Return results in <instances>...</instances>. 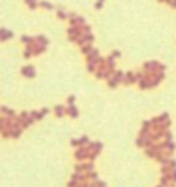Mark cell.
Wrapping results in <instances>:
<instances>
[{"instance_id":"cell-22","label":"cell","mask_w":176,"mask_h":187,"mask_svg":"<svg viewBox=\"0 0 176 187\" xmlns=\"http://www.w3.org/2000/svg\"><path fill=\"white\" fill-rule=\"evenodd\" d=\"M86 179L89 182H94V180H98V174L93 170V172H89V174H86Z\"/></svg>"},{"instance_id":"cell-24","label":"cell","mask_w":176,"mask_h":187,"mask_svg":"<svg viewBox=\"0 0 176 187\" xmlns=\"http://www.w3.org/2000/svg\"><path fill=\"white\" fill-rule=\"evenodd\" d=\"M24 2L28 3V7H29V9H36V7L39 5V3L36 2V0H24Z\"/></svg>"},{"instance_id":"cell-21","label":"cell","mask_w":176,"mask_h":187,"mask_svg":"<svg viewBox=\"0 0 176 187\" xmlns=\"http://www.w3.org/2000/svg\"><path fill=\"white\" fill-rule=\"evenodd\" d=\"M93 48H94V46L91 45V43H86V45H82V46H80V52H82L84 55H89L91 52H93Z\"/></svg>"},{"instance_id":"cell-5","label":"cell","mask_w":176,"mask_h":187,"mask_svg":"<svg viewBox=\"0 0 176 187\" xmlns=\"http://www.w3.org/2000/svg\"><path fill=\"white\" fill-rule=\"evenodd\" d=\"M123 76H125V72L116 71V69H115V72L111 74V77L108 79V86H109V88H116V86H118V84L123 81Z\"/></svg>"},{"instance_id":"cell-29","label":"cell","mask_w":176,"mask_h":187,"mask_svg":"<svg viewBox=\"0 0 176 187\" xmlns=\"http://www.w3.org/2000/svg\"><path fill=\"white\" fill-rule=\"evenodd\" d=\"M103 5H104V0H98V2L94 3V7H96V9H101Z\"/></svg>"},{"instance_id":"cell-20","label":"cell","mask_w":176,"mask_h":187,"mask_svg":"<svg viewBox=\"0 0 176 187\" xmlns=\"http://www.w3.org/2000/svg\"><path fill=\"white\" fill-rule=\"evenodd\" d=\"M21 41L26 43V46H33L36 43V38L34 36H28V35H24V36H21Z\"/></svg>"},{"instance_id":"cell-23","label":"cell","mask_w":176,"mask_h":187,"mask_svg":"<svg viewBox=\"0 0 176 187\" xmlns=\"http://www.w3.org/2000/svg\"><path fill=\"white\" fill-rule=\"evenodd\" d=\"M31 57H34V53H33V46H26V50H24V58H31Z\"/></svg>"},{"instance_id":"cell-10","label":"cell","mask_w":176,"mask_h":187,"mask_svg":"<svg viewBox=\"0 0 176 187\" xmlns=\"http://www.w3.org/2000/svg\"><path fill=\"white\" fill-rule=\"evenodd\" d=\"M99 58H101L99 50H96V48H93V52H91L89 55H86V62H87V64H96L98 65Z\"/></svg>"},{"instance_id":"cell-15","label":"cell","mask_w":176,"mask_h":187,"mask_svg":"<svg viewBox=\"0 0 176 187\" xmlns=\"http://www.w3.org/2000/svg\"><path fill=\"white\" fill-rule=\"evenodd\" d=\"M46 46H48V43H38V45H33V53H34V57L36 55H41L46 50Z\"/></svg>"},{"instance_id":"cell-25","label":"cell","mask_w":176,"mask_h":187,"mask_svg":"<svg viewBox=\"0 0 176 187\" xmlns=\"http://www.w3.org/2000/svg\"><path fill=\"white\" fill-rule=\"evenodd\" d=\"M39 7H45L46 10H53V9H55V7L51 5L50 2H39Z\"/></svg>"},{"instance_id":"cell-12","label":"cell","mask_w":176,"mask_h":187,"mask_svg":"<svg viewBox=\"0 0 176 187\" xmlns=\"http://www.w3.org/2000/svg\"><path fill=\"white\" fill-rule=\"evenodd\" d=\"M89 142H91L89 137H87V136H84V137H79V139H72L70 144L74 146V148H80V146H87Z\"/></svg>"},{"instance_id":"cell-1","label":"cell","mask_w":176,"mask_h":187,"mask_svg":"<svg viewBox=\"0 0 176 187\" xmlns=\"http://www.w3.org/2000/svg\"><path fill=\"white\" fill-rule=\"evenodd\" d=\"M142 69H144V72L149 76V77H151V76H154L156 72H161V71H164L166 67H164L163 64H159L157 60H149V62H145V64L142 65Z\"/></svg>"},{"instance_id":"cell-13","label":"cell","mask_w":176,"mask_h":187,"mask_svg":"<svg viewBox=\"0 0 176 187\" xmlns=\"http://www.w3.org/2000/svg\"><path fill=\"white\" fill-rule=\"evenodd\" d=\"M21 72H23V76H24V77H31V79L36 76V69L33 67V65H26V67L21 69Z\"/></svg>"},{"instance_id":"cell-8","label":"cell","mask_w":176,"mask_h":187,"mask_svg":"<svg viewBox=\"0 0 176 187\" xmlns=\"http://www.w3.org/2000/svg\"><path fill=\"white\" fill-rule=\"evenodd\" d=\"M67 35H68V40H70V41H75V43H77V40L82 36V28L70 26V28L67 29Z\"/></svg>"},{"instance_id":"cell-30","label":"cell","mask_w":176,"mask_h":187,"mask_svg":"<svg viewBox=\"0 0 176 187\" xmlns=\"http://www.w3.org/2000/svg\"><path fill=\"white\" fill-rule=\"evenodd\" d=\"M169 5H171V7H174V9H176V0H171V3H169Z\"/></svg>"},{"instance_id":"cell-11","label":"cell","mask_w":176,"mask_h":187,"mask_svg":"<svg viewBox=\"0 0 176 187\" xmlns=\"http://www.w3.org/2000/svg\"><path fill=\"white\" fill-rule=\"evenodd\" d=\"M122 83H125L127 86H132V84L137 83V72H125V76H123V81Z\"/></svg>"},{"instance_id":"cell-27","label":"cell","mask_w":176,"mask_h":187,"mask_svg":"<svg viewBox=\"0 0 176 187\" xmlns=\"http://www.w3.org/2000/svg\"><path fill=\"white\" fill-rule=\"evenodd\" d=\"M57 16H58V17H60V19H67V17H68V16H67V14H65V12H63V9H58V14H57Z\"/></svg>"},{"instance_id":"cell-19","label":"cell","mask_w":176,"mask_h":187,"mask_svg":"<svg viewBox=\"0 0 176 187\" xmlns=\"http://www.w3.org/2000/svg\"><path fill=\"white\" fill-rule=\"evenodd\" d=\"M48 113V108H43V110H36V112H31V115L34 117V120H41L43 117Z\"/></svg>"},{"instance_id":"cell-2","label":"cell","mask_w":176,"mask_h":187,"mask_svg":"<svg viewBox=\"0 0 176 187\" xmlns=\"http://www.w3.org/2000/svg\"><path fill=\"white\" fill-rule=\"evenodd\" d=\"M87 148H89V160L91 161H94L98 158V155L101 153V149H103V142L101 141H91L89 144H87Z\"/></svg>"},{"instance_id":"cell-18","label":"cell","mask_w":176,"mask_h":187,"mask_svg":"<svg viewBox=\"0 0 176 187\" xmlns=\"http://www.w3.org/2000/svg\"><path fill=\"white\" fill-rule=\"evenodd\" d=\"M55 115L57 117H63L67 115V107H63V105H55Z\"/></svg>"},{"instance_id":"cell-4","label":"cell","mask_w":176,"mask_h":187,"mask_svg":"<svg viewBox=\"0 0 176 187\" xmlns=\"http://www.w3.org/2000/svg\"><path fill=\"white\" fill-rule=\"evenodd\" d=\"M17 122L23 126V129H28V127L34 122V117H33L31 113H28V112H23V113L17 115Z\"/></svg>"},{"instance_id":"cell-7","label":"cell","mask_w":176,"mask_h":187,"mask_svg":"<svg viewBox=\"0 0 176 187\" xmlns=\"http://www.w3.org/2000/svg\"><path fill=\"white\" fill-rule=\"evenodd\" d=\"M68 21H70V26H77V28H84L86 26V19H84L82 16H77V14H68L67 17Z\"/></svg>"},{"instance_id":"cell-16","label":"cell","mask_w":176,"mask_h":187,"mask_svg":"<svg viewBox=\"0 0 176 187\" xmlns=\"http://www.w3.org/2000/svg\"><path fill=\"white\" fill-rule=\"evenodd\" d=\"M14 33L9 29H0V41H7V40H12Z\"/></svg>"},{"instance_id":"cell-3","label":"cell","mask_w":176,"mask_h":187,"mask_svg":"<svg viewBox=\"0 0 176 187\" xmlns=\"http://www.w3.org/2000/svg\"><path fill=\"white\" fill-rule=\"evenodd\" d=\"M94 170V161L91 160H86V161H79L75 167V172H79V174H89V172Z\"/></svg>"},{"instance_id":"cell-9","label":"cell","mask_w":176,"mask_h":187,"mask_svg":"<svg viewBox=\"0 0 176 187\" xmlns=\"http://www.w3.org/2000/svg\"><path fill=\"white\" fill-rule=\"evenodd\" d=\"M94 41H96V36H94L93 33L89 31V33H82V36L77 40V45L82 46V45H86V43H91V45H93Z\"/></svg>"},{"instance_id":"cell-28","label":"cell","mask_w":176,"mask_h":187,"mask_svg":"<svg viewBox=\"0 0 176 187\" xmlns=\"http://www.w3.org/2000/svg\"><path fill=\"white\" fill-rule=\"evenodd\" d=\"M67 105H75V96H68L67 98Z\"/></svg>"},{"instance_id":"cell-17","label":"cell","mask_w":176,"mask_h":187,"mask_svg":"<svg viewBox=\"0 0 176 187\" xmlns=\"http://www.w3.org/2000/svg\"><path fill=\"white\" fill-rule=\"evenodd\" d=\"M67 115H70L72 119H77V117H79V110H77L75 105H67Z\"/></svg>"},{"instance_id":"cell-26","label":"cell","mask_w":176,"mask_h":187,"mask_svg":"<svg viewBox=\"0 0 176 187\" xmlns=\"http://www.w3.org/2000/svg\"><path fill=\"white\" fill-rule=\"evenodd\" d=\"M169 177H171V184H176V168H173V170H171Z\"/></svg>"},{"instance_id":"cell-14","label":"cell","mask_w":176,"mask_h":187,"mask_svg":"<svg viewBox=\"0 0 176 187\" xmlns=\"http://www.w3.org/2000/svg\"><path fill=\"white\" fill-rule=\"evenodd\" d=\"M0 113H2L3 117H9V119H16L17 120L16 112H14L12 108H9V107H0Z\"/></svg>"},{"instance_id":"cell-6","label":"cell","mask_w":176,"mask_h":187,"mask_svg":"<svg viewBox=\"0 0 176 187\" xmlns=\"http://www.w3.org/2000/svg\"><path fill=\"white\" fill-rule=\"evenodd\" d=\"M89 148L87 146H80V148H75V160L77 161H86L89 160Z\"/></svg>"}]
</instances>
